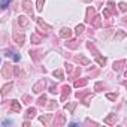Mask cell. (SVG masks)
<instances>
[{
  "instance_id": "cell-43",
  "label": "cell",
  "mask_w": 127,
  "mask_h": 127,
  "mask_svg": "<svg viewBox=\"0 0 127 127\" xmlns=\"http://www.w3.org/2000/svg\"><path fill=\"white\" fill-rule=\"evenodd\" d=\"M85 94H87V93H85V91H78V93H76V94H75V96H76V97H78V99H82V97H84V96H85Z\"/></svg>"
},
{
  "instance_id": "cell-33",
  "label": "cell",
  "mask_w": 127,
  "mask_h": 127,
  "mask_svg": "<svg viewBox=\"0 0 127 127\" xmlns=\"http://www.w3.org/2000/svg\"><path fill=\"white\" fill-rule=\"evenodd\" d=\"M9 3H11V0H0V8H2V9H6V8L9 6Z\"/></svg>"
},
{
  "instance_id": "cell-18",
  "label": "cell",
  "mask_w": 127,
  "mask_h": 127,
  "mask_svg": "<svg viewBox=\"0 0 127 127\" xmlns=\"http://www.w3.org/2000/svg\"><path fill=\"white\" fill-rule=\"evenodd\" d=\"M30 40H32V43H34V45H39V43L42 42V36H40V34H37V33H32V36H30Z\"/></svg>"
},
{
  "instance_id": "cell-9",
  "label": "cell",
  "mask_w": 127,
  "mask_h": 127,
  "mask_svg": "<svg viewBox=\"0 0 127 127\" xmlns=\"http://www.w3.org/2000/svg\"><path fill=\"white\" fill-rule=\"evenodd\" d=\"M73 60L78 63V64H82V66H88L90 64V60L87 57H84V55H75Z\"/></svg>"
},
{
  "instance_id": "cell-29",
  "label": "cell",
  "mask_w": 127,
  "mask_h": 127,
  "mask_svg": "<svg viewBox=\"0 0 127 127\" xmlns=\"http://www.w3.org/2000/svg\"><path fill=\"white\" fill-rule=\"evenodd\" d=\"M75 106H76V103H73V102H70V103H66V105H64V109H67L69 112H73V109H75Z\"/></svg>"
},
{
  "instance_id": "cell-13",
  "label": "cell",
  "mask_w": 127,
  "mask_h": 127,
  "mask_svg": "<svg viewBox=\"0 0 127 127\" xmlns=\"http://www.w3.org/2000/svg\"><path fill=\"white\" fill-rule=\"evenodd\" d=\"M90 24H91L94 29H99V27L102 26V17H99V15L96 14V15H94V18L91 20V23H90Z\"/></svg>"
},
{
  "instance_id": "cell-19",
  "label": "cell",
  "mask_w": 127,
  "mask_h": 127,
  "mask_svg": "<svg viewBox=\"0 0 127 127\" xmlns=\"http://www.w3.org/2000/svg\"><path fill=\"white\" fill-rule=\"evenodd\" d=\"M87 84H88V81H87L85 78H81V79H75V84H73V85H75L76 88H81V87H85Z\"/></svg>"
},
{
  "instance_id": "cell-12",
  "label": "cell",
  "mask_w": 127,
  "mask_h": 127,
  "mask_svg": "<svg viewBox=\"0 0 127 127\" xmlns=\"http://www.w3.org/2000/svg\"><path fill=\"white\" fill-rule=\"evenodd\" d=\"M9 105H11V111L12 112H18V114L21 112V105H20L18 100H11Z\"/></svg>"
},
{
  "instance_id": "cell-49",
  "label": "cell",
  "mask_w": 127,
  "mask_h": 127,
  "mask_svg": "<svg viewBox=\"0 0 127 127\" xmlns=\"http://www.w3.org/2000/svg\"><path fill=\"white\" fill-rule=\"evenodd\" d=\"M82 2H85V3H90V2H91V0H82Z\"/></svg>"
},
{
  "instance_id": "cell-37",
  "label": "cell",
  "mask_w": 127,
  "mask_h": 127,
  "mask_svg": "<svg viewBox=\"0 0 127 127\" xmlns=\"http://www.w3.org/2000/svg\"><path fill=\"white\" fill-rule=\"evenodd\" d=\"M103 88H105V84H103V82H97V84L94 85V90H96V91H100V90H103Z\"/></svg>"
},
{
  "instance_id": "cell-25",
  "label": "cell",
  "mask_w": 127,
  "mask_h": 127,
  "mask_svg": "<svg viewBox=\"0 0 127 127\" xmlns=\"http://www.w3.org/2000/svg\"><path fill=\"white\" fill-rule=\"evenodd\" d=\"M96 61H97V64H99V66H102V67H103V66L106 64V58H105V57H102L100 54H99V55L96 57Z\"/></svg>"
},
{
  "instance_id": "cell-11",
  "label": "cell",
  "mask_w": 127,
  "mask_h": 127,
  "mask_svg": "<svg viewBox=\"0 0 127 127\" xmlns=\"http://www.w3.org/2000/svg\"><path fill=\"white\" fill-rule=\"evenodd\" d=\"M94 15H96V9H94V8H87L85 21H87V23H91V20L94 18Z\"/></svg>"
},
{
  "instance_id": "cell-22",
  "label": "cell",
  "mask_w": 127,
  "mask_h": 127,
  "mask_svg": "<svg viewBox=\"0 0 127 127\" xmlns=\"http://www.w3.org/2000/svg\"><path fill=\"white\" fill-rule=\"evenodd\" d=\"M36 108H29L27 109V112H26V118H29V120H32V118H34V115H36Z\"/></svg>"
},
{
  "instance_id": "cell-4",
  "label": "cell",
  "mask_w": 127,
  "mask_h": 127,
  "mask_svg": "<svg viewBox=\"0 0 127 127\" xmlns=\"http://www.w3.org/2000/svg\"><path fill=\"white\" fill-rule=\"evenodd\" d=\"M21 6H23V9L26 11V14L33 18V5H32L30 0H24V2L21 3Z\"/></svg>"
},
{
  "instance_id": "cell-30",
  "label": "cell",
  "mask_w": 127,
  "mask_h": 127,
  "mask_svg": "<svg viewBox=\"0 0 127 127\" xmlns=\"http://www.w3.org/2000/svg\"><path fill=\"white\" fill-rule=\"evenodd\" d=\"M49 117H51V115H40V117H39V121L43 123V124H49Z\"/></svg>"
},
{
  "instance_id": "cell-26",
  "label": "cell",
  "mask_w": 127,
  "mask_h": 127,
  "mask_svg": "<svg viewBox=\"0 0 127 127\" xmlns=\"http://www.w3.org/2000/svg\"><path fill=\"white\" fill-rule=\"evenodd\" d=\"M52 76H54V78H57V79H63V70H61V69L54 70V72H52Z\"/></svg>"
},
{
  "instance_id": "cell-7",
  "label": "cell",
  "mask_w": 127,
  "mask_h": 127,
  "mask_svg": "<svg viewBox=\"0 0 127 127\" xmlns=\"http://www.w3.org/2000/svg\"><path fill=\"white\" fill-rule=\"evenodd\" d=\"M42 55H43L42 49H30V57L33 58V61H39Z\"/></svg>"
},
{
  "instance_id": "cell-2",
  "label": "cell",
  "mask_w": 127,
  "mask_h": 127,
  "mask_svg": "<svg viewBox=\"0 0 127 127\" xmlns=\"http://www.w3.org/2000/svg\"><path fill=\"white\" fill-rule=\"evenodd\" d=\"M12 72H14V67L9 64V63H6V64L3 66V69H2V76L5 79H11L12 78Z\"/></svg>"
},
{
  "instance_id": "cell-32",
  "label": "cell",
  "mask_w": 127,
  "mask_h": 127,
  "mask_svg": "<svg viewBox=\"0 0 127 127\" xmlns=\"http://www.w3.org/2000/svg\"><path fill=\"white\" fill-rule=\"evenodd\" d=\"M43 3H45V0H37V3H36V9H37L39 12H42V11H43Z\"/></svg>"
},
{
  "instance_id": "cell-1",
  "label": "cell",
  "mask_w": 127,
  "mask_h": 127,
  "mask_svg": "<svg viewBox=\"0 0 127 127\" xmlns=\"http://www.w3.org/2000/svg\"><path fill=\"white\" fill-rule=\"evenodd\" d=\"M66 124V115L63 114V112H58L52 121V126L54 127H61V126H64Z\"/></svg>"
},
{
  "instance_id": "cell-21",
  "label": "cell",
  "mask_w": 127,
  "mask_h": 127,
  "mask_svg": "<svg viewBox=\"0 0 127 127\" xmlns=\"http://www.w3.org/2000/svg\"><path fill=\"white\" fill-rule=\"evenodd\" d=\"M79 73H81V67H73L72 72L69 73V78H70V79H75L76 76H79Z\"/></svg>"
},
{
  "instance_id": "cell-41",
  "label": "cell",
  "mask_w": 127,
  "mask_h": 127,
  "mask_svg": "<svg viewBox=\"0 0 127 127\" xmlns=\"http://www.w3.org/2000/svg\"><path fill=\"white\" fill-rule=\"evenodd\" d=\"M108 9H109V11L114 14V12H115V5H114L112 2H108Z\"/></svg>"
},
{
  "instance_id": "cell-10",
  "label": "cell",
  "mask_w": 127,
  "mask_h": 127,
  "mask_svg": "<svg viewBox=\"0 0 127 127\" xmlns=\"http://www.w3.org/2000/svg\"><path fill=\"white\" fill-rule=\"evenodd\" d=\"M70 91H72L70 85H63V87H61V100H63V102H64V100L69 97Z\"/></svg>"
},
{
  "instance_id": "cell-15",
  "label": "cell",
  "mask_w": 127,
  "mask_h": 127,
  "mask_svg": "<svg viewBox=\"0 0 127 127\" xmlns=\"http://www.w3.org/2000/svg\"><path fill=\"white\" fill-rule=\"evenodd\" d=\"M12 87H14V84H12V82H8L6 85H3V87H2V96H3V97H6V96L11 93Z\"/></svg>"
},
{
  "instance_id": "cell-8",
  "label": "cell",
  "mask_w": 127,
  "mask_h": 127,
  "mask_svg": "<svg viewBox=\"0 0 127 127\" xmlns=\"http://www.w3.org/2000/svg\"><path fill=\"white\" fill-rule=\"evenodd\" d=\"M60 37L61 39H70L72 37V30L69 27H63L60 30Z\"/></svg>"
},
{
  "instance_id": "cell-27",
  "label": "cell",
  "mask_w": 127,
  "mask_h": 127,
  "mask_svg": "<svg viewBox=\"0 0 127 127\" xmlns=\"http://www.w3.org/2000/svg\"><path fill=\"white\" fill-rule=\"evenodd\" d=\"M84 30H85V26L84 24H78L76 26V29H75V32H76V34L79 36V34H82L84 33Z\"/></svg>"
},
{
  "instance_id": "cell-24",
  "label": "cell",
  "mask_w": 127,
  "mask_h": 127,
  "mask_svg": "<svg viewBox=\"0 0 127 127\" xmlns=\"http://www.w3.org/2000/svg\"><path fill=\"white\" fill-rule=\"evenodd\" d=\"M115 120H117V115H115V114H109V117L105 118V123H106V124H114Z\"/></svg>"
},
{
  "instance_id": "cell-34",
  "label": "cell",
  "mask_w": 127,
  "mask_h": 127,
  "mask_svg": "<svg viewBox=\"0 0 127 127\" xmlns=\"http://www.w3.org/2000/svg\"><path fill=\"white\" fill-rule=\"evenodd\" d=\"M14 73L17 75V76H21V78H24L26 75H24V72L20 69V67H14Z\"/></svg>"
},
{
  "instance_id": "cell-42",
  "label": "cell",
  "mask_w": 127,
  "mask_h": 127,
  "mask_svg": "<svg viewBox=\"0 0 127 127\" xmlns=\"http://www.w3.org/2000/svg\"><path fill=\"white\" fill-rule=\"evenodd\" d=\"M64 67H66V70H67V73H70V72H72V69H73V66L70 64V63H66V64H64Z\"/></svg>"
},
{
  "instance_id": "cell-20",
  "label": "cell",
  "mask_w": 127,
  "mask_h": 127,
  "mask_svg": "<svg viewBox=\"0 0 127 127\" xmlns=\"http://www.w3.org/2000/svg\"><path fill=\"white\" fill-rule=\"evenodd\" d=\"M87 48H88V51H91V52H93V55H94V57H97V55H99V51L96 49V46H94V43H93V42H87Z\"/></svg>"
},
{
  "instance_id": "cell-40",
  "label": "cell",
  "mask_w": 127,
  "mask_h": 127,
  "mask_svg": "<svg viewBox=\"0 0 127 127\" xmlns=\"http://www.w3.org/2000/svg\"><path fill=\"white\" fill-rule=\"evenodd\" d=\"M106 97H108L109 100H115L118 96H117V93H108V94H106Z\"/></svg>"
},
{
  "instance_id": "cell-46",
  "label": "cell",
  "mask_w": 127,
  "mask_h": 127,
  "mask_svg": "<svg viewBox=\"0 0 127 127\" xmlns=\"http://www.w3.org/2000/svg\"><path fill=\"white\" fill-rule=\"evenodd\" d=\"M97 73H99V69H96L94 72H91V70H90V76H96Z\"/></svg>"
},
{
  "instance_id": "cell-31",
  "label": "cell",
  "mask_w": 127,
  "mask_h": 127,
  "mask_svg": "<svg viewBox=\"0 0 127 127\" xmlns=\"http://www.w3.org/2000/svg\"><path fill=\"white\" fill-rule=\"evenodd\" d=\"M45 103H46V96L43 94V96H40V97L37 99V105H39V106H45Z\"/></svg>"
},
{
  "instance_id": "cell-16",
  "label": "cell",
  "mask_w": 127,
  "mask_h": 127,
  "mask_svg": "<svg viewBox=\"0 0 127 127\" xmlns=\"http://www.w3.org/2000/svg\"><path fill=\"white\" fill-rule=\"evenodd\" d=\"M124 64H126V60H120V61H115L114 64H112V69H114L115 72H120V70L124 67Z\"/></svg>"
},
{
  "instance_id": "cell-38",
  "label": "cell",
  "mask_w": 127,
  "mask_h": 127,
  "mask_svg": "<svg viewBox=\"0 0 127 127\" xmlns=\"http://www.w3.org/2000/svg\"><path fill=\"white\" fill-rule=\"evenodd\" d=\"M23 102L27 103V105H30V103H32V97H30L29 94H24V96H23Z\"/></svg>"
},
{
  "instance_id": "cell-5",
  "label": "cell",
  "mask_w": 127,
  "mask_h": 127,
  "mask_svg": "<svg viewBox=\"0 0 127 127\" xmlns=\"http://www.w3.org/2000/svg\"><path fill=\"white\" fill-rule=\"evenodd\" d=\"M43 88H45V79H39V81L33 85L32 91H33V93H36V94H39V93H42V91H43Z\"/></svg>"
},
{
  "instance_id": "cell-44",
  "label": "cell",
  "mask_w": 127,
  "mask_h": 127,
  "mask_svg": "<svg viewBox=\"0 0 127 127\" xmlns=\"http://www.w3.org/2000/svg\"><path fill=\"white\" fill-rule=\"evenodd\" d=\"M85 124H91V126H97V123H96V121H91L90 118H87V120H85Z\"/></svg>"
},
{
  "instance_id": "cell-3",
  "label": "cell",
  "mask_w": 127,
  "mask_h": 127,
  "mask_svg": "<svg viewBox=\"0 0 127 127\" xmlns=\"http://www.w3.org/2000/svg\"><path fill=\"white\" fill-rule=\"evenodd\" d=\"M12 39H14V42L17 43V45H23L24 43V40H26V36H24V33L23 32H14V34H12Z\"/></svg>"
},
{
  "instance_id": "cell-35",
  "label": "cell",
  "mask_w": 127,
  "mask_h": 127,
  "mask_svg": "<svg viewBox=\"0 0 127 127\" xmlns=\"http://www.w3.org/2000/svg\"><path fill=\"white\" fill-rule=\"evenodd\" d=\"M124 37H126V33H124L123 30H120V32L117 33V36H115V39H117V40H121V39H124Z\"/></svg>"
},
{
  "instance_id": "cell-14",
  "label": "cell",
  "mask_w": 127,
  "mask_h": 127,
  "mask_svg": "<svg viewBox=\"0 0 127 127\" xmlns=\"http://www.w3.org/2000/svg\"><path fill=\"white\" fill-rule=\"evenodd\" d=\"M36 21H37V26H39L40 29H45L46 32H51V30H52V27H51V26H48V24L43 21V18H36Z\"/></svg>"
},
{
  "instance_id": "cell-45",
  "label": "cell",
  "mask_w": 127,
  "mask_h": 127,
  "mask_svg": "<svg viewBox=\"0 0 127 127\" xmlns=\"http://www.w3.org/2000/svg\"><path fill=\"white\" fill-rule=\"evenodd\" d=\"M12 58H14V61H20V55L18 54H12Z\"/></svg>"
},
{
  "instance_id": "cell-23",
  "label": "cell",
  "mask_w": 127,
  "mask_h": 127,
  "mask_svg": "<svg viewBox=\"0 0 127 127\" xmlns=\"http://www.w3.org/2000/svg\"><path fill=\"white\" fill-rule=\"evenodd\" d=\"M93 97H94V94H93V93H87V94L82 97V102H84V105H85V106H88V105H90V100H91Z\"/></svg>"
},
{
  "instance_id": "cell-36",
  "label": "cell",
  "mask_w": 127,
  "mask_h": 127,
  "mask_svg": "<svg viewBox=\"0 0 127 127\" xmlns=\"http://www.w3.org/2000/svg\"><path fill=\"white\" fill-rule=\"evenodd\" d=\"M103 17H105V18H111V17H112V12H111L108 8H105V9H103Z\"/></svg>"
},
{
  "instance_id": "cell-39",
  "label": "cell",
  "mask_w": 127,
  "mask_h": 127,
  "mask_svg": "<svg viewBox=\"0 0 127 127\" xmlns=\"http://www.w3.org/2000/svg\"><path fill=\"white\" fill-rule=\"evenodd\" d=\"M118 8H120V11H121V12H126V11H127V5H126L124 2H121V3L118 5Z\"/></svg>"
},
{
  "instance_id": "cell-6",
  "label": "cell",
  "mask_w": 127,
  "mask_h": 127,
  "mask_svg": "<svg viewBox=\"0 0 127 127\" xmlns=\"http://www.w3.org/2000/svg\"><path fill=\"white\" fill-rule=\"evenodd\" d=\"M79 43H81L79 39H66V46L69 49H76L79 46Z\"/></svg>"
},
{
  "instance_id": "cell-48",
  "label": "cell",
  "mask_w": 127,
  "mask_h": 127,
  "mask_svg": "<svg viewBox=\"0 0 127 127\" xmlns=\"http://www.w3.org/2000/svg\"><path fill=\"white\" fill-rule=\"evenodd\" d=\"M49 91H51V93H57V87H54V85H52V87L49 88Z\"/></svg>"
},
{
  "instance_id": "cell-28",
  "label": "cell",
  "mask_w": 127,
  "mask_h": 127,
  "mask_svg": "<svg viewBox=\"0 0 127 127\" xmlns=\"http://www.w3.org/2000/svg\"><path fill=\"white\" fill-rule=\"evenodd\" d=\"M55 108H57V102H55V100L48 102V105H46V109H48V111H54Z\"/></svg>"
},
{
  "instance_id": "cell-47",
  "label": "cell",
  "mask_w": 127,
  "mask_h": 127,
  "mask_svg": "<svg viewBox=\"0 0 127 127\" xmlns=\"http://www.w3.org/2000/svg\"><path fill=\"white\" fill-rule=\"evenodd\" d=\"M3 124L5 126H9V124H12V121L11 120H3Z\"/></svg>"
},
{
  "instance_id": "cell-17",
  "label": "cell",
  "mask_w": 127,
  "mask_h": 127,
  "mask_svg": "<svg viewBox=\"0 0 127 127\" xmlns=\"http://www.w3.org/2000/svg\"><path fill=\"white\" fill-rule=\"evenodd\" d=\"M18 24H20L23 29H26V27L29 26V18H27L26 15H20V17H18Z\"/></svg>"
}]
</instances>
